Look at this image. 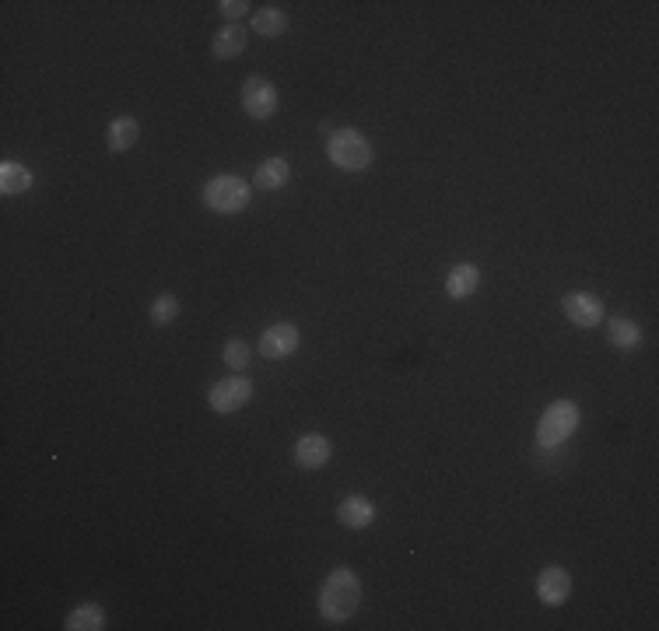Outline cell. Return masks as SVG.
Returning <instances> with one entry per match:
<instances>
[{
    "label": "cell",
    "mask_w": 659,
    "mask_h": 631,
    "mask_svg": "<svg viewBox=\"0 0 659 631\" xmlns=\"http://www.w3.org/2000/svg\"><path fill=\"white\" fill-rule=\"evenodd\" d=\"M362 603V582L351 569H337V572L326 575L323 589H319V614L323 621L330 625H341L347 621Z\"/></svg>",
    "instance_id": "cell-1"
},
{
    "label": "cell",
    "mask_w": 659,
    "mask_h": 631,
    "mask_svg": "<svg viewBox=\"0 0 659 631\" xmlns=\"http://www.w3.org/2000/svg\"><path fill=\"white\" fill-rule=\"evenodd\" d=\"M326 155H330V162H334L337 169H344V173H362V169L372 165V144H369L365 134H358V130H351V127L330 134Z\"/></svg>",
    "instance_id": "cell-2"
},
{
    "label": "cell",
    "mask_w": 659,
    "mask_h": 631,
    "mask_svg": "<svg viewBox=\"0 0 659 631\" xmlns=\"http://www.w3.org/2000/svg\"><path fill=\"white\" fill-rule=\"evenodd\" d=\"M575 429H579V407L572 400H554L537 425V442L541 449H558Z\"/></svg>",
    "instance_id": "cell-3"
},
{
    "label": "cell",
    "mask_w": 659,
    "mask_h": 631,
    "mask_svg": "<svg viewBox=\"0 0 659 631\" xmlns=\"http://www.w3.org/2000/svg\"><path fill=\"white\" fill-rule=\"evenodd\" d=\"M203 203L218 214H239L249 207V186L239 175H214L203 186Z\"/></svg>",
    "instance_id": "cell-4"
},
{
    "label": "cell",
    "mask_w": 659,
    "mask_h": 631,
    "mask_svg": "<svg viewBox=\"0 0 659 631\" xmlns=\"http://www.w3.org/2000/svg\"><path fill=\"white\" fill-rule=\"evenodd\" d=\"M249 397H253L249 375H229V379H221V382L211 386L207 403H211V410H218V414H235L239 407L249 403Z\"/></svg>",
    "instance_id": "cell-5"
},
{
    "label": "cell",
    "mask_w": 659,
    "mask_h": 631,
    "mask_svg": "<svg viewBox=\"0 0 659 631\" xmlns=\"http://www.w3.org/2000/svg\"><path fill=\"white\" fill-rule=\"evenodd\" d=\"M242 109L249 119H270L278 113V88L267 78H246L242 85Z\"/></svg>",
    "instance_id": "cell-6"
},
{
    "label": "cell",
    "mask_w": 659,
    "mask_h": 631,
    "mask_svg": "<svg viewBox=\"0 0 659 631\" xmlns=\"http://www.w3.org/2000/svg\"><path fill=\"white\" fill-rule=\"evenodd\" d=\"M298 344H302L298 326H291V323H274V326L263 330V337H259V354L270 358V362H281V358H291V354L298 351Z\"/></svg>",
    "instance_id": "cell-7"
},
{
    "label": "cell",
    "mask_w": 659,
    "mask_h": 631,
    "mask_svg": "<svg viewBox=\"0 0 659 631\" xmlns=\"http://www.w3.org/2000/svg\"><path fill=\"white\" fill-rule=\"evenodd\" d=\"M561 309H565V316H569V323H575V326H597V323H603V316H607V309H603V302L597 298V295H586V291H575V295H565V302H561Z\"/></svg>",
    "instance_id": "cell-8"
},
{
    "label": "cell",
    "mask_w": 659,
    "mask_h": 631,
    "mask_svg": "<svg viewBox=\"0 0 659 631\" xmlns=\"http://www.w3.org/2000/svg\"><path fill=\"white\" fill-rule=\"evenodd\" d=\"M330 457H334V446H330L326 435H302L295 442V463L302 470H319V466L330 463Z\"/></svg>",
    "instance_id": "cell-9"
},
{
    "label": "cell",
    "mask_w": 659,
    "mask_h": 631,
    "mask_svg": "<svg viewBox=\"0 0 659 631\" xmlns=\"http://www.w3.org/2000/svg\"><path fill=\"white\" fill-rule=\"evenodd\" d=\"M569 593H572V579L565 569H558V565H547L541 579H537V597L547 603V607H561V603L569 600Z\"/></svg>",
    "instance_id": "cell-10"
},
{
    "label": "cell",
    "mask_w": 659,
    "mask_h": 631,
    "mask_svg": "<svg viewBox=\"0 0 659 631\" xmlns=\"http://www.w3.org/2000/svg\"><path fill=\"white\" fill-rule=\"evenodd\" d=\"M337 519L344 523L347 530H365V526H372L375 505L369 498H362V494H351V498H344L337 505Z\"/></svg>",
    "instance_id": "cell-11"
},
{
    "label": "cell",
    "mask_w": 659,
    "mask_h": 631,
    "mask_svg": "<svg viewBox=\"0 0 659 631\" xmlns=\"http://www.w3.org/2000/svg\"><path fill=\"white\" fill-rule=\"evenodd\" d=\"M141 137V127H137V119L134 116H116L113 123H109V130H106V147L109 151H130L134 144Z\"/></svg>",
    "instance_id": "cell-12"
},
{
    "label": "cell",
    "mask_w": 659,
    "mask_h": 631,
    "mask_svg": "<svg viewBox=\"0 0 659 631\" xmlns=\"http://www.w3.org/2000/svg\"><path fill=\"white\" fill-rule=\"evenodd\" d=\"M481 285V270L474 267V263H459L453 267L449 274H446V291H449V298H470L474 291Z\"/></svg>",
    "instance_id": "cell-13"
},
{
    "label": "cell",
    "mask_w": 659,
    "mask_h": 631,
    "mask_svg": "<svg viewBox=\"0 0 659 631\" xmlns=\"http://www.w3.org/2000/svg\"><path fill=\"white\" fill-rule=\"evenodd\" d=\"M607 337H610V344L621 347V351H635V347H642V330H638V323L628 319V316H610Z\"/></svg>",
    "instance_id": "cell-14"
},
{
    "label": "cell",
    "mask_w": 659,
    "mask_h": 631,
    "mask_svg": "<svg viewBox=\"0 0 659 631\" xmlns=\"http://www.w3.org/2000/svg\"><path fill=\"white\" fill-rule=\"evenodd\" d=\"M211 50H214V57H218V60L239 57V53L246 50V29H242V25H225V29L214 35Z\"/></svg>",
    "instance_id": "cell-15"
},
{
    "label": "cell",
    "mask_w": 659,
    "mask_h": 631,
    "mask_svg": "<svg viewBox=\"0 0 659 631\" xmlns=\"http://www.w3.org/2000/svg\"><path fill=\"white\" fill-rule=\"evenodd\" d=\"M32 186V173L18 162H4L0 165V193L4 197H22Z\"/></svg>",
    "instance_id": "cell-16"
},
{
    "label": "cell",
    "mask_w": 659,
    "mask_h": 631,
    "mask_svg": "<svg viewBox=\"0 0 659 631\" xmlns=\"http://www.w3.org/2000/svg\"><path fill=\"white\" fill-rule=\"evenodd\" d=\"M67 631H99L106 628V614H102V607L99 603H85V607H78V610H71L67 614Z\"/></svg>",
    "instance_id": "cell-17"
},
{
    "label": "cell",
    "mask_w": 659,
    "mask_h": 631,
    "mask_svg": "<svg viewBox=\"0 0 659 631\" xmlns=\"http://www.w3.org/2000/svg\"><path fill=\"white\" fill-rule=\"evenodd\" d=\"M291 169H287L285 158H267V162H259L257 175H253V183H257L259 190H278V186H285Z\"/></svg>",
    "instance_id": "cell-18"
},
{
    "label": "cell",
    "mask_w": 659,
    "mask_h": 631,
    "mask_svg": "<svg viewBox=\"0 0 659 631\" xmlns=\"http://www.w3.org/2000/svg\"><path fill=\"white\" fill-rule=\"evenodd\" d=\"M285 29H287V14L281 11V7H263V11L253 14V32H257V35L278 39Z\"/></svg>",
    "instance_id": "cell-19"
},
{
    "label": "cell",
    "mask_w": 659,
    "mask_h": 631,
    "mask_svg": "<svg viewBox=\"0 0 659 631\" xmlns=\"http://www.w3.org/2000/svg\"><path fill=\"white\" fill-rule=\"evenodd\" d=\"M221 362L235 369V372H246V365H249V344L246 341H239V337H231L225 351H221Z\"/></svg>",
    "instance_id": "cell-20"
},
{
    "label": "cell",
    "mask_w": 659,
    "mask_h": 631,
    "mask_svg": "<svg viewBox=\"0 0 659 631\" xmlns=\"http://www.w3.org/2000/svg\"><path fill=\"white\" fill-rule=\"evenodd\" d=\"M175 316H179V298L175 295H158L155 306H151V323L165 326V323H173Z\"/></svg>",
    "instance_id": "cell-21"
},
{
    "label": "cell",
    "mask_w": 659,
    "mask_h": 631,
    "mask_svg": "<svg viewBox=\"0 0 659 631\" xmlns=\"http://www.w3.org/2000/svg\"><path fill=\"white\" fill-rule=\"evenodd\" d=\"M246 7H249L246 0H221V4H218V11H221V14L229 18L231 25H235V22H239V18L246 14Z\"/></svg>",
    "instance_id": "cell-22"
}]
</instances>
